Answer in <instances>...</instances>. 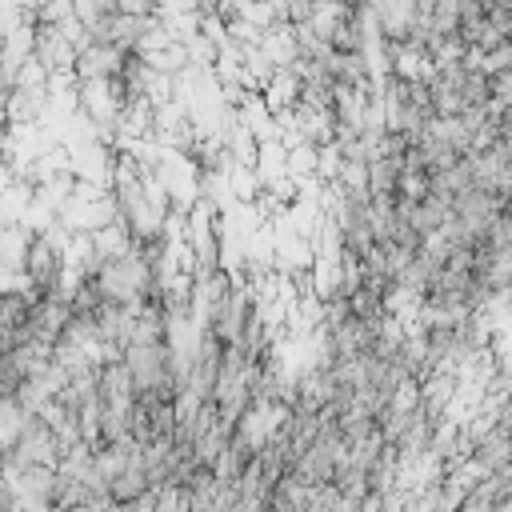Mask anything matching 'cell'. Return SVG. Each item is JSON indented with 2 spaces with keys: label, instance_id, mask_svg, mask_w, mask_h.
Wrapping results in <instances>:
<instances>
[{
  "label": "cell",
  "instance_id": "1",
  "mask_svg": "<svg viewBox=\"0 0 512 512\" xmlns=\"http://www.w3.org/2000/svg\"><path fill=\"white\" fill-rule=\"evenodd\" d=\"M52 512H116L108 500H80V504H60Z\"/></svg>",
  "mask_w": 512,
  "mask_h": 512
}]
</instances>
